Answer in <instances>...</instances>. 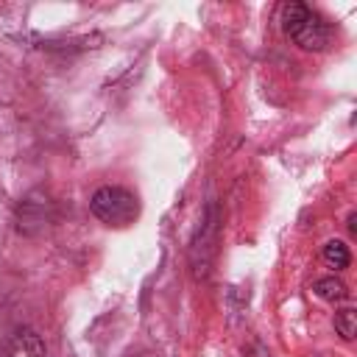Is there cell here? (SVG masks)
<instances>
[{"label":"cell","instance_id":"obj_1","mask_svg":"<svg viewBox=\"0 0 357 357\" xmlns=\"http://www.w3.org/2000/svg\"><path fill=\"white\" fill-rule=\"evenodd\" d=\"M282 31L301 47V50H326L332 42V28L304 3H284L282 6Z\"/></svg>","mask_w":357,"mask_h":357},{"label":"cell","instance_id":"obj_2","mask_svg":"<svg viewBox=\"0 0 357 357\" xmlns=\"http://www.w3.org/2000/svg\"><path fill=\"white\" fill-rule=\"evenodd\" d=\"M89 209L109 229H126L139 218L137 195L131 190L114 187V184H106V187L95 190V195L89 198Z\"/></svg>","mask_w":357,"mask_h":357},{"label":"cell","instance_id":"obj_3","mask_svg":"<svg viewBox=\"0 0 357 357\" xmlns=\"http://www.w3.org/2000/svg\"><path fill=\"white\" fill-rule=\"evenodd\" d=\"M312 290H315V296L324 298V301H343V298H349V287H346V282H340L337 276H324V279H318Z\"/></svg>","mask_w":357,"mask_h":357},{"label":"cell","instance_id":"obj_4","mask_svg":"<svg viewBox=\"0 0 357 357\" xmlns=\"http://www.w3.org/2000/svg\"><path fill=\"white\" fill-rule=\"evenodd\" d=\"M324 262H326L329 268H335V271H340V268H346V265L351 262V254H349V245H346L343 240H329V243L324 245Z\"/></svg>","mask_w":357,"mask_h":357},{"label":"cell","instance_id":"obj_5","mask_svg":"<svg viewBox=\"0 0 357 357\" xmlns=\"http://www.w3.org/2000/svg\"><path fill=\"white\" fill-rule=\"evenodd\" d=\"M354 326H357V312L354 310H340L335 315V329L343 340H351L354 337Z\"/></svg>","mask_w":357,"mask_h":357},{"label":"cell","instance_id":"obj_6","mask_svg":"<svg viewBox=\"0 0 357 357\" xmlns=\"http://www.w3.org/2000/svg\"><path fill=\"white\" fill-rule=\"evenodd\" d=\"M22 340H25V349H28V354H31V357H45V346H42V340H39V335H36V332L25 329Z\"/></svg>","mask_w":357,"mask_h":357},{"label":"cell","instance_id":"obj_7","mask_svg":"<svg viewBox=\"0 0 357 357\" xmlns=\"http://www.w3.org/2000/svg\"><path fill=\"white\" fill-rule=\"evenodd\" d=\"M349 231H351V234H357V215H354V212L349 215Z\"/></svg>","mask_w":357,"mask_h":357}]
</instances>
